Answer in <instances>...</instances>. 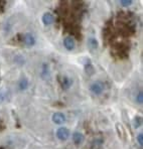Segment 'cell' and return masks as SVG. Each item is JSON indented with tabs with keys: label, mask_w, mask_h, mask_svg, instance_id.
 Instances as JSON below:
<instances>
[{
	"label": "cell",
	"mask_w": 143,
	"mask_h": 149,
	"mask_svg": "<svg viewBox=\"0 0 143 149\" xmlns=\"http://www.w3.org/2000/svg\"><path fill=\"white\" fill-rule=\"evenodd\" d=\"M6 98V92L3 91V90H0V104L4 102Z\"/></svg>",
	"instance_id": "cell-19"
},
{
	"label": "cell",
	"mask_w": 143,
	"mask_h": 149,
	"mask_svg": "<svg viewBox=\"0 0 143 149\" xmlns=\"http://www.w3.org/2000/svg\"><path fill=\"white\" fill-rule=\"evenodd\" d=\"M63 47L67 50H73L76 47L75 39L72 36H66L65 39H63Z\"/></svg>",
	"instance_id": "cell-4"
},
{
	"label": "cell",
	"mask_w": 143,
	"mask_h": 149,
	"mask_svg": "<svg viewBox=\"0 0 143 149\" xmlns=\"http://www.w3.org/2000/svg\"><path fill=\"white\" fill-rule=\"evenodd\" d=\"M88 47H89V49L91 52H95L96 49H98L99 42L94 36H90L88 38Z\"/></svg>",
	"instance_id": "cell-7"
},
{
	"label": "cell",
	"mask_w": 143,
	"mask_h": 149,
	"mask_svg": "<svg viewBox=\"0 0 143 149\" xmlns=\"http://www.w3.org/2000/svg\"><path fill=\"white\" fill-rule=\"evenodd\" d=\"M132 125L135 129H138L139 127H141L142 125V117L141 116H135L132 121Z\"/></svg>",
	"instance_id": "cell-12"
},
{
	"label": "cell",
	"mask_w": 143,
	"mask_h": 149,
	"mask_svg": "<svg viewBox=\"0 0 143 149\" xmlns=\"http://www.w3.org/2000/svg\"><path fill=\"white\" fill-rule=\"evenodd\" d=\"M28 88V80L26 78H22L20 79L18 83V89L20 91H25L26 89Z\"/></svg>",
	"instance_id": "cell-11"
},
{
	"label": "cell",
	"mask_w": 143,
	"mask_h": 149,
	"mask_svg": "<svg viewBox=\"0 0 143 149\" xmlns=\"http://www.w3.org/2000/svg\"><path fill=\"white\" fill-rule=\"evenodd\" d=\"M73 84V81L71 78H69V77H65V78L63 79V81H61V86H63V90H68L70 89Z\"/></svg>",
	"instance_id": "cell-10"
},
{
	"label": "cell",
	"mask_w": 143,
	"mask_h": 149,
	"mask_svg": "<svg viewBox=\"0 0 143 149\" xmlns=\"http://www.w3.org/2000/svg\"><path fill=\"white\" fill-rule=\"evenodd\" d=\"M116 129H117V132H118V135H119V137L121 139H124V138H126V134H125V131H124V128H123V126L121 124H116Z\"/></svg>",
	"instance_id": "cell-14"
},
{
	"label": "cell",
	"mask_w": 143,
	"mask_h": 149,
	"mask_svg": "<svg viewBox=\"0 0 143 149\" xmlns=\"http://www.w3.org/2000/svg\"><path fill=\"white\" fill-rule=\"evenodd\" d=\"M14 62H15V63H17V65H22L23 63H24V62H25V61H24V58H23V56H19V54H18V56H15Z\"/></svg>",
	"instance_id": "cell-16"
},
{
	"label": "cell",
	"mask_w": 143,
	"mask_h": 149,
	"mask_svg": "<svg viewBox=\"0 0 143 149\" xmlns=\"http://www.w3.org/2000/svg\"><path fill=\"white\" fill-rule=\"evenodd\" d=\"M52 122L58 125L60 124H63L66 122V116L63 115V113H54L52 115Z\"/></svg>",
	"instance_id": "cell-8"
},
{
	"label": "cell",
	"mask_w": 143,
	"mask_h": 149,
	"mask_svg": "<svg viewBox=\"0 0 143 149\" xmlns=\"http://www.w3.org/2000/svg\"><path fill=\"white\" fill-rule=\"evenodd\" d=\"M56 135L58 137V139L61 140V141H66L70 136V130L68 128H66V127H61V128H59L57 130Z\"/></svg>",
	"instance_id": "cell-2"
},
{
	"label": "cell",
	"mask_w": 143,
	"mask_h": 149,
	"mask_svg": "<svg viewBox=\"0 0 143 149\" xmlns=\"http://www.w3.org/2000/svg\"><path fill=\"white\" fill-rule=\"evenodd\" d=\"M23 42L24 45H26V47H33L34 45H36V37L33 36V34L32 33H25L23 36Z\"/></svg>",
	"instance_id": "cell-3"
},
{
	"label": "cell",
	"mask_w": 143,
	"mask_h": 149,
	"mask_svg": "<svg viewBox=\"0 0 143 149\" xmlns=\"http://www.w3.org/2000/svg\"><path fill=\"white\" fill-rule=\"evenodd\" d=\"M137 142H138V144H139L140 147H142V146H143V134H142V132L138 133V135H137Z\"/></svg>",
	"instance_id": "cell-18"
},
{
	"label": "cell",
	"mask_w": 143,
	"mask_h": 149,
	"mask_svg": "<svg viewBox=\"0 0 143 149\" xmlns=\"http://www.w3.org/2000/svg\"><path fill=\"white\" fill-rule=\"evenodd\" d=\"M119 2L123 7H128V6L132 5V3H133L132 0H121V1H119Z\"/></svg>",
	"instance_id": "cell-17"
},
{
	"label": "cell",
	"mask_w": 143,
	"mask_h": 149,
	"mask_svg": "<svg viewBox=\"0 0 143 149\" xmlns=\"http://www.w3.org/2000/svg\"><path fill=\"white\" fill-rule=\"evenodd\" d=\"M136 102L138 103V104L141 105L142 102H143V93L142 91H138L137 95H136Z\"/></svg>",
	"instance_id": "cell-15"
},
{
	"label": "cell",
	"mask_w": 143,
	"mask_h": 149,
	"mask_svg": "<svg viewBox=\"0 0 143 149\" xmlns=\"http://www.w3.org/2000/svg\"><path fill=\"white\" fill-rule=\"evenodd\" d=\"M95 72V69H94V65H92L90 62L87 63V65H85V73L88 74V76H92Z\"/></svg>",
	"instance_id": "cell-13"
},
{
	"label": "cell",
	"mask_w": 143,
	"mask_h": 149,
	"mask_svg": "<svg viewBox=\"0 0 143 149\" xmlns=\"http://www.w3.org/2000/svg\"><path fill=\"white\" fill-rule=\"evenodd\" d=\"M104 89L105 86L102 82H95L90 86V91L97 96L101 95L103 93V91H104Z\"/></svg>",
	"instance_id": "cell-1"
},
{
	"label": "cell",
	"mask_w": 143,
	"mask_h": 149,
	"mask_svg": "<svg viewBox=\"0 0 143 149\" xmlns=\"http://www.w3.org/2000/svg\"><path fill=\"white\" fill-rule=\"evenodd\" d=\"M84 139H85V136L82 134L81 132H75L73 134V141L76 145H80V144L83 143Z\"/></svg>",
	"instance_id": "cell-9"
},
{
	"label": "cell",
	"mask_w": 143,
	"mask_h": 149,
	"mask_svg": "<svg viewBox=\"0 0 143 149\" xmlns=\"http://www.w3.org/2000/svg\"><path fill=\"white\" fill-rule=\"evenodd\" d=\"M40 74H41V78L45 81H48L50 79V69L47 63H43Z\"/></svg>",
	"instance_id": "cell-5"
},
{
	"label": "cell",
	"mask_w": 143,
	"mask_h": 149,
	"mask_svg": "<svg viewBox=\"0 0 143 149\" xmlns=\"http://www.w3.org/2000/svg\"><path fill=\"white\" fill-rule=\"evenodd\" d=\"M0 149H3V148H1V147H0Z\"/></svg>",
	"instance_id": "cell-20"
},
{
	"label": "cell",
	"mask_w": 143,
	"mask_h": 149,
	"mask_svg": "<svg viewBox=\"0 0 143 149\" xmlns=\"http://www.w3.org/2000/svg\"><path fill=\"white\" fill-rule=\"evenodd\" d=\"M41 20H43V23L45 25H50L54 22V16L50 12H45L43 13Z\"/></svg>",
	"instance_id": "cell-6"
}]
</instances>
